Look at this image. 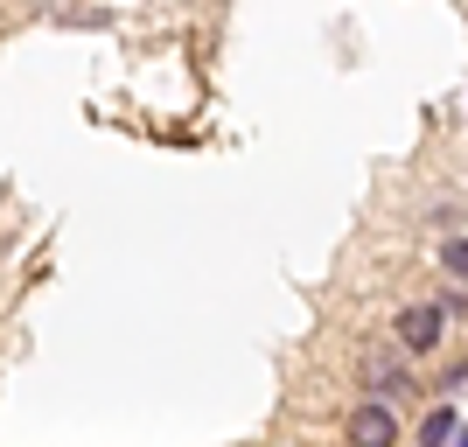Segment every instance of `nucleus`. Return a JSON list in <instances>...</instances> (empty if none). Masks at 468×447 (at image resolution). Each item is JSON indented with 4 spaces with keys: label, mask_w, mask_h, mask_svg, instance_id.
<instances>
[{
    "label": "nucleus",
    "mask_w": 468,
    "mask_h": 447,
    "mask_svg": "<svg viewBox=\"0 0 468 447\" xmlns=\"http://www.w3.org/2000/svg\"><path fill=\"white\" fill-rule=\"evenodd\" d=\"M391 343H399L406 357H441V343H448L441 301H406V308L391 314Z\"/></svg>",
    "instance_id": "nucleus-1"
},
{
    "label": "nucleus",
    "mask_w": 468,
    "mask_h": 447,
    "mask_svg": "<svg viewBox=\"0 0 468 447\" xmlns=\"http://www.w3.org/2000/svg\"><path fill=\"white\" fill-rule=\"evenodd\" d=\"M412 364H406V350H371L364 357V399H385V406H406L412 399Z\"/></svg>",
    "instance_id": "nucleus-2"
},
{
    "label": "nucleus",
    "mask_w": 468,
    "mask_h": 447,
    "mask_svg": "<svg viewBox=\"0 0 468 447\" xmlns=\"http://www.w3.org/2000/svg\"><path fill=\"white\" fill-rule=\"evenodd\" d=\"M350 441H364V447H391V441H406V427H399V412H391L385 399H364V406L350 412Z\"/></svg>",
    "instance_id": "nucleus-3"
},
{
    "label": "nucleus",
    "mask_w": 468,
    "mask_h": 447,
    "mask_svg": "<svg viewBox=\"0 0 468 447\" xmlns=\"http://www.w3.org/2000/svg\"><path fill=\"white\" fill-rule=\"evenodd\" d=\"M420 441H427V447H468L462 412H454V406H433V412H420Z\"/></svg>",
    "instance_id": "nucleus-4"
},
{
    "label": "nucleus",
    "mask_w": 468,
    "mask_h": 447,
    "mask_svg": "<svg viewBox=\"0 0 468 447\" xmlns=\"http://www.w3.org/2000/svg\"><path fill=\"white\" fill-rule=\"evenodd\" d=\"M441 272L468 280V231H441Z\"/></svg>",
    "instance_id": "nucleus-5"
},
{
    "label": "nucleus",
    "mask_w": 468,
    "mask_h": 447,
    "mask_svg": "<svg viewBox=\"0 0 468 447\" xmlns=\"http://www.w3.org/2000/svg\"><path fill=\"white\" fill-rule=\"evenodd\" d=\"M441 314H448V322H468V280H454V287L441 293Z\"/></svg>",
    "instance_id": "nucleus-6"
},
{
    "label": "nucleus",
    "mask_w": 468,
    "mask_h": 447,
    "mask_svg": "<svg viewBox=\"0 0 468 447\" xmlns=\"http://www.w3.org/2000/svg\"><path fill=\"white\" fill-rule=\"evenodd\" d=\"M433 391H441V399H454V391H468V364H454V370H448V378H441V385H433Z\"/></svg>",
    "instance_id": "nucleus-7"
},
{
    "label": "nucleus",
    "mask_w": 468,
    "mask_h": 447,
    "mask_svg": "<svg viewBox=\"0 0 468 447\" xmlns=\"http://www.w3.org/2000/svg\"><path fill=\"white\" fill-rule=\"evenodd\" d=\"M427 224H433V231H462V210H454V203H441V210H433Z\"/></svg>",
    "instance_id": "nucleus-8"
}]
</instances>
